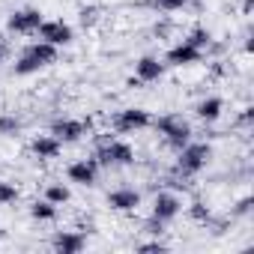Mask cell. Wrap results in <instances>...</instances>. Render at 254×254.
Returning <instances> with one entry per match:
<instances>
[{
    "instance_id": "1",
    "label": "cell",
    "mask_w": 254,
    "mask_h": 254,
    "mask_svg": "<svg viewBox=\"0 0 254 254\" xmlns=\"http://www.w3.org/2000/svg\"><path fill=\"white\" fill-rule=\"evenodd\" d=\"M51 63H57V48L39 39V42H33V45H27V48L21 51V57L15 60L12 72H15L18 78H27V75H36V72L48 69Z\"/></svg>"
},
{
    "instance_id": "2",
    "label": "cell",
    "mask_w": 254,
    "mask_h": 254,
    "mask_svg": "<svg viewBox=\"0 0 254 254\" xmlns=\"http://www.w3.org/2000/svg\"><path fill=\"white\" fill-rule=\"evenodd\" d=\"M209 162H212V144L189 141L183 150H177V174L180 177H197L200 171H206Z\"/></svg>"
},
{
    "instance_id": "3",
    "label": "cell",
    "mask_w": 254,
    "mask_h": 254,
    "mask_svg": "<svg viewBox=\"0 0 254 254\" xmlns=\"http://www.w3.org/2000/svg\"><path fill=\"white\" fill-rule=\"evenodd\" d=\"M153 129L165 138V144L171 150H183L191 141V126H189V120H183L177 114H165V117L153 120Z\"/></svg>"
},
{
    "instance_id": "4",
    "label": "cell",
    "mask_w": 254,
    "mask_h": 254,
    "mask_svg": "<svg viewBox=\"0 0 254 254\" xmlns=\"http://www.w3.org/2000/svg\"><path fill=\"white\" fill-rule=\"evenodd\" d=\"M96 162H99V168H129V165H135V147L111 138L99 147Z\"/></svg>"
},
{
    "instance_id": "5",
    "label": "cell",
    "mask_w": 254,
    "mask_h": 254,
    "mask_svg": "<svg viewBox=\"0 0 254 254\" xmlns=\"http://www.w3.org/2000/svg\"><path fill=\"white\" fill-rule=\"evenodd\" d=\"M153 126V117L147 108H123L114 114V129L120 135H138L144 129H150Z\"/></svg>"
},
{
    "instance_id": "6",
    "label": "cell",
    "mask_w": 254,
    "mask_h": 254,
    "mask_svg": "<svg viewBox=\"0 0 254 254\" xmlns=\"http://www.w3.org/2000/svg\"><path fill=\"white\" fill-rule=\"evenodd\" d=\"M90 129H93V120H90V117H87V120L60 117V120H54V126H51V135H54V138H60L63 144H78Z\"/></svg>"
},
{
    "instance_id": "7",
    "label": "cell",
    "mask_w": 254,
    "mask_h": 254,
    "mask_svg": "<svg viewBox=\"0 0 254 254\" xmlns=\"http://www.w3.org/2000/svg\"><path fill=\"white\" fill-rule=\"evenodd\" d=\"M36 36H39L42 42L54 45V48H63V45H72L75 30H72V24H66L63 18H51V21H42V24H39Z\"/></svg>"
},
{
    "instance_id": "8",
    "label": "cell",
    "mask_w": 254,
    "mask_h": 254,
    "mask_svg": "<svg viewBox=\"0 0 254 254\" xmlns=\"http://www.w3.org/2000/svg\"><path fill=\"white\" fill-rule=\"evenodd\" d=\"M42 21H45V15H42L39 9L27 6V9H15V12L6 18V30H9V33H18V36H30V33L39 30Z\"/></svg>"
},
{
    "instance_id": "9",
    "label": "cell",
    "mask_w": 254,
    "mask_h": 254,
    "mask_svg": "<svg viewBox=\"0 0 254 254\" xmlns=\"http://www.w3.org/2000/svg\"><path fill=\"white\" fill-rule=\"evenodd\" d=\"M66 180L75 183V186H81V189L96 186V180H99V162H96V156H93V159H78V162H72V165L66 168Z\"/></svg>"
},
{
    "instance_id": "10",
    "label": "cell",
    "mask_w": 254,
    "mask_h": 254,
    "mask_svg": "<svg viewBox=\"0 0 254 254\" xmlns=\"http://www.w3.org/2000/svg\"><path fill=\"white\" fill-rule=\"evenodd\" d=\"M180 212H183V197H180L177 191H159V194L153 197V218H156V221L168 224V221H174Z\"/></svg>"
},
{
    "instance_id": "11",
    "label": "cell",
    "mask_w": 254,
    "mask_h": 254,
    "mask_svg": "<svg viewBox=\"0 0 254 254\" xmlns=\"http://www.w3.org/2000/svg\"><path fill=\"white\" fill-rule=\"evenodd\" d=\"M165 72H168L165 60L147 54V57H141V60L135 63V81H132V84H156V81L165 78Z\"/></svg>"
},
{
    "instance_id": "12",
    "label": "cell",
    "mask_w": 254,
    "mask_h": 254,
    "mask_svg": "<svg viewBox=\"0 0 254 254\" xmlns=\"http://www.w3.org/2000/svg\"><path fill=\"white\" fill-rule=\"evenodd\" d=\"M203 60V51L200 48H191L189 42H177L174 48H168L165 54V66H174V69H186V66H194Z\"/></svg>"
},
{
    "instance_id": "13",
    "label": "cell",
    "mask_w": 254,
    "mask_h": 254,
    "mask_svg": "<svg viewBox=\"0 0 254 254\" xmlns=\"http://www.w3.org/2000/svg\"><path fill=\"white\" fill-rule=\"evenodd\" d=\"M108 206L114 212H135L141 206V191L132 189V186H120L108 194Z\"/></svg>"
},
{
    "instance_id": "14",
    "label": "cell",
    "mask_w": 254,
    "mask_h": 254,
    "mask_svg": "<svg viewBox=\"0 0 254 254\" xmlns=\"http://www.w3.org/2000/svg\"><path fill=\"white\" fill-rule=\"evenodd\" d=\"M30 153H33L39 162H54V159H60V153H63V141L54 138L51 132H48V135H36V138L30 141Z\"/></svg>"
},
{
    "instance_id": "15",
    "label": "cell",
    "mask_w": 254,
    "mask_h": 254,
    "mask_svg": "<svg viewBox=\"0 0 254 254\" xmlns=\"http://www.w3.org/2000/svg\"><path fill=\"white\" fill-rule=\"evenodd\" d=\"M51 248L57 254H81L87 248V236L78 233V230H57L54 239H51Z\"/></svg>"
},
{
    "instance_id": "16",
    "label": "cell",
    "mask_w": 254,
    "mask_h": 254,
    "mask_svg": "<svg viewBox=\"0 0 254 254\" xmlns=\"http://www.w3.org/2000/svg\"><path fill=\"white\" fill-rule=\"evenodd\" d=\"M194 114H197V120H203V123H215V120H221V114H224V99H221V96H206V99L197 102Z\"/></svg>"
},
{
    "instance_id": "17",
    "label": "cell",
    "mask_w": 254,
    "mask_h": 254,
    "mask_svg": "<svg viewBox=\"0 0 254 254\" xmlns=\"http://www.w3.org/2000/svg\"><path fill=\"white\" fill-rule=\"evenodd\" d=\"M57 209H60V206H54L51 200L42 197V200H33V203H30V218H33V221H54V218H57Z\"/></svg>"
},
{
    "instance_id": "18",
    "label": "cell",
    "mask_w": 254,
    "mask_h": 254,
    "mask_svg": "<svg viewBox=\"0 0 254 254\" xmlns=\"http://www.w3.org/2000/svg\"><path fill=\"white\" fill-rule=\"evenodd\" d=\"M45 200H51L54 206H63V203L72 200V189H69L66 183H51V186L45 189Z\"/></svg>"
},
{
    "instance_id": "19",
    "label": "cell",
    "mask_w": 254,
    "mask_h": 254,
    "mask_svg": "<svg viewBox=\"0 0 254 254\" xmlns=\"http://www.w3.org/2000/svg\"><path fill=\"white\" fill-rule=\"evenodd\" d=\"M18 197H21V191L15 183L0 180V206H12V203H18Z\"/></svg>"
},
{
    "instance_id": "20",
    "label": "cell",
    "mask_w": 254,
    "mask_h": 254,
    "mask_svg": "<svg viewBox=\"0 0 254 254\" xmlns=\"http://www.w3.org/2000/svg\"><path fill=\"white\" fill-rule=\"evenodd\" d=\"M183 42H189L191 48H200V51H206V48H209V42H212V36H209V30H206V27H194V30H191V33H189Z\"/></svg>"
},
{
    "instance_id": "21",
    "label": "cell",
    "mask_w": 254,
    "mask_h": 254,
    "mask_svg": "<svg viewBox=\"0 0 254 254\" xmlns=\"http://www.w3.org/2000/svg\"><path fill=\"white\" fill-rule=\"evenodd\" d=\"M189 3H191V0H153V6L159 12H183Z\"/></svg>"
},
{
    "instance_id": "22",
    "label": "cell",
    "mask_w": 254,
    "mask_h": 254,
    "mask_svg": "<svg viewBox=\"0 0 254 254\" xmlns=\"http://www.w3.org/2000/svg\"><path fill=\"white\" fill-rule=\"evenodd\" d=\"M18 129H21V123L15 120V117H0V135L3 138H12V135H18Z\"/></svg>"
},
{
    "instance_id": "23",
    "label": "cell",
    "mask_w": 254,
    "mask_h": 254,
    "mask_svg": "<svg viewBox=\"0 0 254 254\" xmlns=\"http://www.w3.org/2000/svg\"><path fill=\"white\" fill-rule=\"evenodd\" d=\"M191 215H194L197 221H209V209H206L203 203H191Z\"/></svg>"
},
{
    "instance_id": "24",
    "label": "cell",
    "mask_w": 254,
    "mask_h": 254,
    "mask_svg": "<svg viewBox=\"0 0 254 254\" xmlns=\"http://www.w3.org/2000/svg\"><path fill=\"white\" fill-rule=\"evenodd\" d=\"M138 251H159V254H162V251H168V245L156 239V242H144V245H138Z\"/></svg>"
},
{
    "instance_id": "25",
    "label": "cell",
    "mask_w": 254,
    "mask_h": 254,
    "mask_svg": "<svg viewBox=\"0 0 254 254\" xmlns=\"http://www.w3.org/2000/svg\"><path fill=\"white\" fill-rule=\"evenodd\" d=\"M248 209H251V197H242V200L236 203V209H233V212H236V215H245Z\"/></svg>"
},
{
    "instance_id": "26",
    "label": "cell",
    "mask_w": 254,
    "mask_h": 254,
    "mask_svg": "<svg viewBox=\"0 0 254 254\" xmlns=\"http://www.w3.org/2000/svg\"><path fill=\"white\" fill-rule=\"evenodd\" d=\"M6 57H9V48H6L3 42H0V63H6Z\"/></svg>"
},
{
    "instance_id": "27",
    "label": "cell",
    "mask_w": 254,
    "mask_h": 254,
    "mask_svg": "<svg viewBox=\"0 0 254 254\" xmlns=\"http://www.w3.org/2000/svg\"><path fill=\"white\" fill-rule=\"evenodd\" d=\"M0 236H3V230H0Z\"/></svg>"
}]
</instances>
